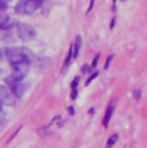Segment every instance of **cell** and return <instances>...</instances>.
<instances>
[{"instance_id": "cell-1", "label": "cell", "mask_w": 147, "mask_h": 148, "mask_svg": "<svg viewBox=\"0 0 147 148\" xmlns=\"http://www.w3.org/2000/svg\"><path fill=\"white\" fill-rule=\"evenodd\" d=\"M41 5L43 0H20L15 10L19 14H32Z\"/></svg>"}, {"instance_id": "cell-2", "label": "cell", "mask_w": 147, "mask_h": 148, "mask_svg": "<svg viewBox=\"0 0 147 148\" xmlns=\"http://www.w3.org/2000/svg\"><path fill=\"white\" fill-rule=\"evenodd\" d=\"M17 35L23 41H29L36 37V29L30 24H20L17 27Z\"/></svg>"}, {"instance_id": "cell-3", "label": "cell", "mask_w": 147, "mask_h": 148, "mask_svg": "<svg viewBox=\"0 0 147 148\" xmlns=\"http://www.w3.org/2000/svg\"><path fill=\"white\" fill-rule=\"evenodd\" d=\"M0 102L6 103V105H13L14 103V98L10 94V92L2 85H0Z\"/></svg>"}, {"instance_id": "cell-4", "label": "cell", "mask_w": 147, "mask_h": 148, "mask_svg": "<svg viewBox=\"0 0 147 148\" xmlns=\"http://www.w3.org/2000/svg\"><path fill=\"white\" fill-rule=\"evenodd\" d=\"M114 107H115V101H111L109 105L107 106V109H106V112H105V117H104V121H102L105 127H107L108 124H109L110 118H111V116H113Z\"/></svg>"}, {"instance_id": "cell-5", "label": "cell", "mask_w": 147, "mask_h": 148, "mask_svg": "<svg viewBox=\"0 0 147 148\" xmlns=\"http://www.w3.org/2000/svg\"><path fill=\"white\" fill-rule=\"evenodd\" d=\"M10 88H12V93H13L16 98H21V97L24 94V85H23L21 82L10 85Z\"/></svg>"}, {"instance_id": "cell-6", "label": "cell", "mask_w": 147, "mask_h": 148, "mask_svg": "<svg viewBox=\"0 0 147 148\" xmlns=\"http://www.w3.org/2000/svg\"><path fill=\"white\" fill-rule=\"evenodd\" d=\"M24 77H25V76H23V75L17 74V73H13V74H10L9 76H7L5 80H6V83L10 86V85H13V84H15V83H20Z\"/></svg>"}, {"instance_id": "cell-7", "label": "cell", "mask_w": 147, "mask_h": 148, "mask_svg": "<svg viewBox=\"0 0 147 148\" xmlns=\"http://www.w3.org/2000/svg\"><path fill=\"white\" fill-rule=\"evenodd\" d=\"M80 47H82V38H80V36H77V37H76V40H75V42L73 44V48H74L73 58L74 59H76V58L78 56Z\"/></svg>"}, {"instance_id": "cell-8", "label": "cell", "mask_w": 147, "mask_h": 148, "mask_svg": "<svg viewBox=\"0 0 147 148\" xmlns=\"http://www.w3.org/2000/svg\"><path fill=\"white\" fill-rule=\"evenodd\" d=\"M79 84V76H76L74 78L73 83H71V94H70V98L75 100L76 97H77V86Z\"/></svg>"}, {"instance_id": "cell-9", "label": "cell", "mask_w": 147, "mask_h": 148, "mask_svg": "<svg viewBox=\"0 0 147 148\" xmlns=\"http://www.w3.org/2000/svg\"><path fill=\"white\" fill-rule=\"evenodd\" d=\"M71 59H73V45L69 47V51H68V54H67V58H66V60H65V62H63V67H62V71H65L67 68H68V66L70 64V61H71Z\"/></svg>"}, {"instance_id": "cell-10", "label": "cell", "mask_w": 147, "mask_h": 148, "mask_svg": "<svg viewBox=\"0 0 147 148\" xmlns=\"http://www.w3.org/2000/svg\"><path fill=\"white\" fill-rule=\"evenodd\" d=\"M9 17L7 15H0V29H6L9 24Z\"/></svg>"}, {"instance_id": "cell-11", "label": "cell", "mask_w": 147, "mask_h": 148, "mask_svg": "<svg viewBox=\"0 0 147 148\" xmlns=\"http://www.w3.org/2000/svg\"><path fill=\"white\" fill-rule=\"evenodd\" d=\"M117 139H118V134H117V133L113 134V136L110 137L109 139H108V141H107V148H111V147H113V146L116 144Z\"/></svg>"}, {"instance_id": "cell-12", "label": "cell", "mask_w": 147, "mask_h": 148, "mask_svg": "<svg viewBox=\"0 0 147 148\" xmlns=\"http://www.w3.org/2000/svg\"><path fill=\"white\" fill-rule=\"evenodd\" d=\"M99 58H100V54L98 53L95 56H94V59H93V61H92V64L90 66V70L92 71V70H94L95 68H97V66H98V61H99Z\"/></svg>"}, {"instance_id": "cell-13", "label": "cell", "mask_w": 147, "mask_h": 148, "mask_svg": "<svg viewBox=\"0 0 147 148\" xmlns=\"http://www.w3.org/2000/svg\"><path fill=\"white\" fill-rule=\"evenodd\" d=\"M98 76H99V73H98V71H94L93 74H92V75H91V76H90V77H89V79L86 80V83H85V85H86V86H87V85H90V84H91V82H92V80H93L94 78H97Z\"/></svg>"}, {"instance_id": "cell-14", "label": "cell", "mask_w": 147, "mask_h": 148, "mask_svg": "<svg viewBox=\"0 0 147 148\" xmlns=\"http://www.w3.org/2000/svg\"><path fill=\"white\" fill-rule=\"evenodd\" d=\"M6 8H7V2L5 0H0V12L5 10Z\"/></svg>"}, {"instance_id": "cell-15", "label": "cell", "mask_w": 147, "mask_h": 148, "mask_svg": "<svg viewBox=\"0 0 147 148\" xmlns=\"http://www.w3.org/2000/svg\"><path fill=\"white\" fill-rule=\"evenodd\" d=\"M91 70H90V66H87V64H84L83 67H82V73H84V74H86V73H90Z\"/></svg>"}, {"instance_id": "cell-16", "label": "cell", "mask_w": 147, "mask_h": 148, "mask_svg": "<svg viewBox=\"0 0 147 148\" xmlns=\"http://www.w3.org/2000/svg\"><path fill=\"white\" fill-rule=\"evenodd\" d=\"M111 59H113V55H109V56L107 58V61H106V64H105V69H108L109 63L111 62Z\"/></svg>"}, {"instance_id": "cell-17", "label": "cell", "mask_w": 147, "mask_h": 148, "mask_svg": "<svg viewBox=\"0 0 147 148\" xmlns=\"http://www.w3.org/2000/svg\"><path fill=\"white\" fill-rule=\"evenodd\" d=\"M133 95H135V98L136 99H140V90H135L133 91Z\"/></svg>"}, {"instance_id": "cell-18", "label": "cell", "mask_w": 147, "mask_h": 148, "mask_svg": "<svg viewBox=\"0 0 147 148\" xmlns=\"http://www.w3.org/2000/svg\"><path fill=\"white\" fill-rule=\"evenodd\" d=\"M93 6H94V0H90V6H89V9H87V12H86V14H89L91 10H92V8H93Z\"/></svg>"}, {"instance_id": "cell-19", "label": "cell", "mask_w": 147, "mask_h": 148, "mask_svg": "<svg viewBox=\"0 0 147 148\" xmlns=\"http://www.w3.org/2000/svg\"><path fill=\"white\" fill-rule=\"evenodd\" d=\"M115 21H116V17H115V16H113L111 22H110V24H109V29H113V28L115 27Z\"/></svg>"}, {"instance_id": "cell-20", "label": "cell", "mask_w": 147, "mask_h": 148, "mask_svg": "<svg viewBox=\"0 0 147 148\" xmlns=\"http://www.w3.org/2000/svg\"><path fill=\"white\" fill-rule=\"evenodd\" d=\"M115 10H116V0L113 1V12H115Z\"/></svg>"}, {"instance_id": "cell-21", "label": "cell", "mask_w": 147, "mask_h": 148, "mask_svg": "<svg viewBox=\"0 0 147 148\" xmlns=\"http://www.w3.org/2000/svg\"><path fill=\"white\" fill-rule=\"evenodd\" d=\"M69 112H70V115H74V114H75V110H74L73 107H69Z\"/></svg>"}, {"instance_id": "cell-22", "label": "cell", "mask_w": 147, "mask_h": 148, "mask_svg": "<svg viewBox=\"0 0 147 148\" xmlns=\"http://www.w3.org/2000/svg\"><path fill=\"white\" fill-rule=\"evenodd\" d=\"M1 106H2V103H1V102H0V110H1Z\"/></svg>"}, {"instance_id": "cell-23", "label": "cell", "mask_w": 147, "mask_h": 148, "mask_svg": "<svg viewBox=\"0 0 147 148\" xmlns=\"http://www.w3.org/2000/svg\"><path fill=\"white\" fill-rule=\"evenodd\" d=\"M122 1H124V0H122Z\"/></svg>"}]
</instances>
